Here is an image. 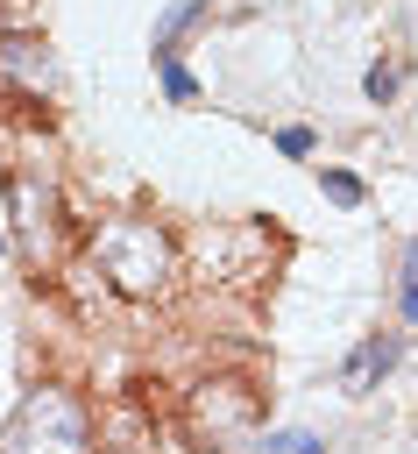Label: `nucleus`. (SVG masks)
I'll return each instance as SVG.
<instances>
[{"instance_id": "nucleus-5", "label": "nucleus", "mask_w": 418, "mask_h": 454, "mask_svg": "<svg viewBox=\"0 0 418 454\" xmlns=\"http://www.w3.org/2000/svg\"><path fill=\"white\" fill-rule=\"evenodd\" d=\"M0 78L14 92H28V99H50L57 92V64H50V50L35 35H0Z\"/></svg>"}, {"instance_id": "nucleus-11", "label": "nucleus", "mask_w": 418, "mask_h": 454, "mask_svg": "<svg viewBox=\"0 0 418 454\" xmlns=\"http://www.w3.org/2000/svg\"><path fill=\"white\" fill-rule=\"evenodd\" d=\"M276 149H283V156H312V128H283Z\"/></svg>"}, {"instance_id": "nucleus-7", "label": "nucleus", "mask_w": 418, "mask_h": 454, "mask_svg": "<svg viewBox=\"0 0 418 454\" xmlns=\"http://www.w3.org/2000/svg\"><path fill=\"white\" fill-rule=\"evenodd\" d=\"M205 7H213V0H170V7H163V21H156V50H177V35H184Z\"/></svg>"}, {"instance_id": "nucleus-2", "label": "nucleus", "mask_w": 418, "mask_h": 454, "mask_svg": "<svg viewBox=\"0 0 418 454\" xmlns=\"http://www.w3.org/2000/svg\"><path fill=\"white\" fill-rule=\"evenodd\" d=\"M85 440H92V411H85L78 390H64V383L28 390V404H21L14 426H7V447H85Z\"/></svg>"}, {"instance_id": "nucleus-13", "label": "nucleus", "mask_w": 418, "mask_h": 454, "mask_svg": "<svg viewBox=\"0 0 418 454\" xmlns=\"http://www.w3.org/2000/svg\"><path fill=\"white\" fill-rule=\"evenodd\" d=\"M404 319L418 326V284H404Z\"/></svg>"}, {"instance_id": "nucleus-1", "label": "nucleus", "mask_w": 418, "mask_h": 454, "mask_svg": "<svg viewBox=\"0 0 418 454\" xmlns=\"http://www.w3.org/2000/svg\"><path fill=\"white\" fill-rule=\"evenodd\" d=\"M92 262L120 298H156L177 277V241L142 213H113V220L92 227Z\"/></svg>"}, {"instance_id": "nucleus-9", "label": "nucleus", "mask_w": 418, "mask_h": 454, "mask_svg": "<svg viewBox=\"0 0 418 454\" xmlns=\"http://www.w3.org/2000/svg\"><path fill=\"white\" fill-rule=\"evenodd\" d=\"M397 85H404V71H397V64H368V78H361V92H368L375 106H390V99H397Z\"/></svg>"}, {"instance_id": "nucleus-14", "label": "nucleus", "mask_w": 418, "mask_h": 454, "mask_svg": "<svg viewBox=\"0 0 418 454\" xmlns=\"http://www.w3.org/2000/svg\"><path fill=\"white\" fill-rule=\"evenodd\" d=\"M404 284H418V241L404 248Z\"/></svg>"}, {"instance_id": "nucleus-8", "label": "nucleus", "mask_w": 418, "mask_h": 454, "mask_svg": "<svg viewBox=\"0 0 418 454\" xmlns=\"http://www.w3.org/2000/svg\"><path fill=\"white\" fill-rule=\"evenodd\" d=\"M156 71H163V92H170L177 106H191V99H198V85H191V71L177 64V50H156Z\"/></svg>"}, {"instance_id": "nucleus-4", "label": "nucleus", "mask_w": 418, "mask_h": 454, "mask_svg": "<svg viewBox=\"0 0 418 454\" xmlns=\"http://www.w3.org/2000/svg\"><path fill=\"white\" fill-rule=\"evenodd\" d=\"M191 426L198 433H248L255 426V390L248 383H205L191 397Z\"/></svg>"}, {"instance_id": "nucleus-3", "label": "nucleus", "mask_w": 418, "mask_h": 454, "mask_svg": "<svg viewBox=\"0 0 418 454\" xmlns=\"http://www.w3.org/2000/svg\"><path fill=\"white\" fill-rule=\"evenodd\" d=\"M7 199H14V213H21V220H14V227H21V248L43 262L50 241H57V199H50V184H35V177L14 170V177H7Z\"/></svg>"}, {"instance_id": "nucleus-12", "label": "nucleus", "mask_w": 418, "mask_h": 454, "mask_svg": "<svg viewBox=\"0 0 418 454\" xmlns=\"http://www.w3.org/2000/svg\"><path fill=\"white\" fill-rule=\"evenodd\" d=\"M262 447H283V454H312V447H319V440H312V433H269V440H262Z\"/></svg>"}, {"instance_id": "nucleus-10", "label": "nucleus", "mask_w": 418, "mask_h": 454, "mask_svg": "<svg viewBox=\"0 0 418 454\" xmlns=\"http://www.w3.org/2000/svg\"><path fill=\"white\" fill-rule=\"evenodd\" d=\"M319 184H326V199H333V206H361V177H347V170H326Z\"/></svg>"}, {"instance_id": "nucleus-6", "label": "nucleus", "mask_w": 418, "mask_h": 454, "mask_svg": "<svg viewBox=\"0 0 418 454\" xmlns=\"http://www.w3.org/2000/svg\"><path fill=\"white\" fill-rule=\"evenodd\" d=\"M397 355H404V340H397V333H368V340H361V348L340 362V390L368 397V390H375V383L397 369Z\"/></svg>"}]
</instances>
